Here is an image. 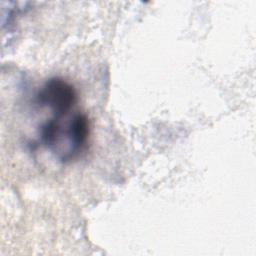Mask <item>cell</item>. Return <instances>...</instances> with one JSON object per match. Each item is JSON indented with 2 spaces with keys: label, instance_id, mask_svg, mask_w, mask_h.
Instances as JSON below:
<instances>
[{
  "label": "cell",
  "instance_id": "6da1fadb",
  "mask_svg": "<svg viewBox=\"0 0 256 256\" xmlns=\"http://www.w3.org/2000/svg\"><path fill=\"white\" fill-rule=\"evenodd\" d=\"M50 117L38 128V143L61 163L76 159L85 149L89 138V121L83 112L69 110L48 111Z\"/></svg>",
  "mask_w": 256,
  "mask_h": 256
},
{
  "label": "cell",
  "instance_id": "7a4b0ae2",
  "mask_svg": "<svg viewBox=\"0 0 256 256\" xmlns=\"http://www.w3.org/2000/svg\"><path fill=\"white\" fill-rule=\"evenodd\" d=\"M34 103L41 109L69 110L75 108L77 93L74 86L64 78L47 79L38 89Z\"/></svg>",
  "mask_w": 256,
  "mask_h": 256
}]
</instances>
